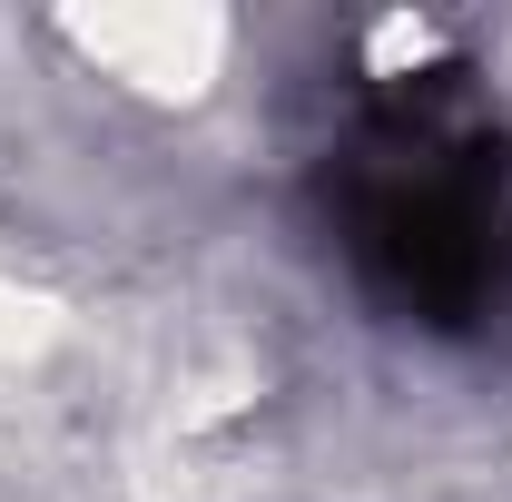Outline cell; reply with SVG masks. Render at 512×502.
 Returning <instances> with one entry per match:
<instances>
[{
    "label": "cell",
    "instance_id": "obj_1",
    "mask_svg": "<svg viewBox=\"0 0 512 502\" xmlns=\"http://www.w3.org/2000/svg\"><path fill=\"white\" fill-rule=\"evenodd\" d=\"M60 40L79 50L89 79H109L138 109H197L217 99V79L237 60V20L227 10H197V0H128V10H69Z\"/></svg>",
    "mask_w": 512,
    "mask_h": 502
}]
</instances>
